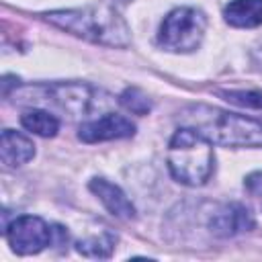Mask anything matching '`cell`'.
Wrapping results in <instances>:
<instances>
[{"label": "cell", "mask_w": 262, "mask_h": 262, "mask_svg": "<svg viewBox=\"0 0 262 262\" xmlns=\"http://www.w3.org/2000/svg\"><path fill=\"white\" fill-rule=\"evenodd\" d=\"M180 119L184 127L194 129L196 133L219 145H262V121H254L244 115H233L215 106L196 104L184 108Z\"/></svg>", "instance_id": "1"}, {"label": "cell", "mask_w": 262, "mask_h": 262, "mask_svg": "<svg viewBox=\"0 0 262 262\" xmlns=\"http://www.w3.org/2000/svg\"><path fill=\"white\" fill-rule=\"evenodd\" d=\"M45 18L51 25L63 31H70L82 39H88L92 43L125 47L131 39L125 20L108 6L53 10V12H47Z\"/></svg>", "instance_id": "2"}, {"label": "cell", "mask_w": 262, "mask_h": 262, "mask_svg": "<svg viewBox=\"0 0 262 262\" xmlns=\"http://www.w3.org/2000/svg\"><path fill=\"white\" fill-rule=\"evenodd\" d=\"M213 147L207 137L190 127H180L168 143V168L172 176L188 186H201L213 174Z\"/></svg>", "instance_id": "3"}, {"label": "cell", "mask_w": 262, "mask_h": 262, "mask_svg": "<svg viewBox=\"0 0 262 262\" xmlns=\"http://www.w3.org/2000/svg\"><path fill=\"white\" fill-rule=\"evenodd\" d=\"M207 18L196 8H174L162 23L158 41L164 49L174 53H188L196 49L205 37Z\"/></svg>", "instance_id": "4"}, {"label": "cell", "mask_w": 262, "mask_h": 262, "mask_svg": "<svg viewBox=\"0 0 262 262\" xmlns=\"http://www.w3.org/2000/svg\"><path fill=\"white\" fill-rule=\"evenodd\" d=\"M53 233H55L53 227H49L41 217H33V215L16 217L6 227V239L10 248L23 256L37 254L49 244H53Z\"/></svg>", "instance_id": "5"}, {"label": "cell", "mask_w": 262, "mask_h": 262, "mask_svg": "<svg viewBox=\"0 0 262 262\" xmlns=\"http://www.w3.org/2000/svg\"><path fill=\"white\" fill-rule=\"evenodd\" d=\"M100 94H102L100 90H94L90 86L61 84V86H51L43 98L57 104L61 111L70 113L72 117H82V115H90L100 104L98 98Z\"/></svg>", "instance_id": "6"}, {"label": "cell", "mask_w": 262, "mask_h": 262, "mask_svg": "<svg viewBox=\"0 0 262 262\" xmlns=\"http://www.w3.org/2000/svg\"><path fill=\"white\" fill-rule=\"evenodd\" d=\"M133 133H135V125L127 117L117 115V113H108L104 117L82 123L78 137L86 143H98V141H108V139L131 137Z\"/></svg>", "instance_id": "7"}, {"label": "cell", "mask_w": 262, "mask_h": 262, "mask_svg": "<svg viewBox=\"0 0 262 262\" xmlns=\"http://www.w3.org/2000/svg\"><path fill=\"white\" fill-rule=\"evenodd\" d=\"M211 231L219 237H233L254 227V215L242 203H229L215 211L211 217Z\"/></svg>", "instance_id": "8"}, {"label": "cell", "mask_w": 262, "mask_h": 262, "mask_svg": "<svg viewBox=\"0 0 262 262\" xmlns=\"http://www.w3.org/2000/svg\"><path fill=\"white\" fill-rule=\"evenodd\" d=\"M90 190L102 201V205L115 217H121V219H133L135 217V209H133L131 201L125 196V192L117 184H113L104 178H92L90 180Z\"/></svg>", "instance_id": "9"}, {"label": "cell", "mask_w": 262, "mask_h": 262, "mask_svg": "<svg viewBox=\"0 0 262 262\" xmlns=\"http://www.w3.org/2000/svg\"><path fill=\"white\" fill-rule=\"evenodd\" d=\"M35 156V143L12 129H4L0 137V158L6 166H20L27 164Z\"/></svg>", "instance_id": "10"}, {"label": "cell", "mask_w": 262, "mask_h": 262, "mask_svg": "<svg viewBox=\"0 0 262 262\" xmlns=\"http://www.w3.org/2000/svg\"><path fill=\"white\" fill-rule=\"evenodd\" d=\"M231 27L252 29L262 25V0H231L223 10Z\"/></svg>", "instance_id": "11"}, {"label": "cell", "mask_w": 262, "mask_h": 262, "mask_svg": "<svg viewBox=\"0 0 262 262\" xmlns=\"http://www.w3.org/2000/svg\"><path fill=\"white\" fill-rule=\"evenodd\" d=\"M20 123L27 131L37 133L41 137H53L59 129V121L55 119V115H51L49 111L43 108H29L23 113Z\"/></svg>", "instance_id": "12"}, {"label": "cell", "mask_w": 262, "mask_h": 262, "mask_svg": "<svg viewBox=\"0 0 262 262\" xmlns=\"http://www.w3.org/2000/svg\"><path fill=\"white\" fill-rule=\"evenodd\" d=\"M115 248V235L102 231L98 237H84L76 244V250L88 258H108Z\"/></svg>", "instance_id": "13"}, {"label": "cell", "mask_w": 262, "mask_h": 262, "mask_svg": "<svg viewBox=\"0 0 262 262\" xmlns=\"http://www.w3.org/2000/svg\"><path fill=\"white\" fill-rule=\"evenodd\" d=\"M219 96H223L227 102L237 104V106H246V108H262V92H254V90H227V92H219Z\"/></svg>", "instance_id": "14"}, {"label": "cell", "mask_w": 262, "mask_h": 262, "mask_svg": "<svg viewBox=\"0 0 262 262\" xmlns=\"http://www.w3.org/2000/svg\"><path fill=\"white\" fill-rule=\"evenodd\" d=\"M121 102H123V106H125L127 111L135 113V115H145V113L151 108L147 96H145L141 90H137V88L125 90V92L121 94Z\"/></svg>", "instance_id": "15"}, {"label": "cell", "mask_w": 262, "mask_h": 262, "mask_svg": "<svg viewBox=\"0 0 262 262\" xmlns=\"http://www.w3.org/2000/svg\"><path fill=\"white\" fill-rule=\"evenodd\" d=\"M246 190L254 196H262V172H254L246 178Z\"/></svg>", "instance_id": "16"}, {"label": "cell", "mask_w": 262, "mask_h": 262, "mask_svg": "<svg viewBox=\"0 0 262 262\" xmlns=\"http://www.w3.org/2000/svg\"><path fill=\"white\" fill-rule=\"evenodd\" d=\"M119 2H129V0H119Z\"/></svg>", "instance_id": "17"}]
</instances>
